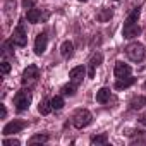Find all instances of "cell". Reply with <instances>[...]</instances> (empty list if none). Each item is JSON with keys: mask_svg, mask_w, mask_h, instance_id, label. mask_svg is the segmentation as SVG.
Here are the masks:
<instances>
[{"mask_svg": "<svg viewBox=\"0 0 146 146\" xmlns=\"http://www.w3.org/2000/svg\"><path fill=\"white\" fill-rule=\"evenodd\" d=\"M52 110H53V108H52V102H50L48 98H43V100L40 102V105H38V112H40L41 115H48Z\"/></svg>", "mask_w": 146, "mask_h": 146, "instance_id": "ac0fdd59", "label": "cell"}, {"mask_svg": "<svg viewBox=\"0 0 146 146\" xmlns=\"http://www.w3.org/2000/svg\"><path fill=\"white\" fill-rule=\"evenodd\" d=\"M102 60H103L102 52H96V53H93V55H91V58H90V70H88V78H95V70H96V67L102 64Z\"/></svg>", "mask_w": 146, "mask_h": 146, "instance_id": "8fae6325", "label": "cell"}, {"mask_svg": "<svg viewBox=\"0 0 146 146\" xmlns=\"http://www.w3.org/2000/svg\"><path fill=\"white\" fill-rule=\"evenodd\" d=\"M50 102H52V108L53 110H62L64 108V98L62 96H53Z\"/></svg>", "mask_w": 146, "mask_h": 146, "instance_id": "7402d4cb", "label": "cell"}, {"mask_svg": "<svg viewBox=\"0 0 146 146\" xmlns=\"http://www.w3.org/2000/svg\"><path fill=\"white\" fill-rule=\"evenodd\" d=\"M31 100H33V95H31L29 88H28V90H26V88H23V90H21V91H17V93H16V96H14L16 110H17V112H26V110L29 108V105H31Z\"/></svg>", "mask_w": 146, "mask_h": 146, "instance_id": "7a4b0ae2", "label": "cell"}, {"mask_svg": "<svg viewBox=\"0 0 146 146\" xmlns=\"http://www.w3.org/2000/svg\"><path fill=\"white\" fill-rule=\"evenodd\" d=\"M144 88H146V83H144Z\"/></svg>", "mask_w": 146, "mask_h": 146, "instance_id": "f1b7e54d", "label": "cell"}, {"mask_svg": "<svg viewBox=\"0 0 146 146\" xmlns=\"http://www.w3.org/2000/svg\"><path fill=\"white\" fill-rule=\"evenodd\" d=\"M139 122H141L143 125H146V113H143V115L139 117Z\"/></svg>", "mask_w": 146, "mask_h": 146, "instance_id": "484cf974", "label": "cell"}, {"mask_svg": "<svg viewBox=\"0 0 146 146\" xmlns=\"http://www.w3.org/2000/svg\"><path fill=\"white\" fill-rule=\"evenodd\" d=\"M84 76H86V69H84L83 65H78V67H74V69H70V72H69L70 83H74L76 86H79V84L83 83Z\"/></svg>", "mask_w": 146, "mask_h": 146, "instance_id": "ba28073f", "label": "cell"}, {"mask_svg": "<svg viewBox=\"0 0 146 146\" xmlns=\"http://www.w3.org/2000/svg\"><path fill=\"white\" fill-rule=\"evenodd\" d=\"M62 95L64 96H74L76 95V91H78V86L74 84V83H69V84H65V86H62Z\"/></svg>", "mask_w": 146, "mask_h": 146, "instance_id": "ffe728a7", "label": "cell"}, {"mask_svg": "<svg viewBox=\"0 0 146 146\" xmlns=\"http://www.w3.org/2000/svg\"><path fill=\"white\" fill-rule=\"evenodd\" d=\"M115 2H117V0H115Z\"/></svg>", "mask_w": 146, "mask_h": 146, "instance_id": "f546056e", "label": "cell"}, {"mask_svg": "<svg viewBox=\"0 0 146 146\" xmlns=\"http://www.w3.org/2000/svg\"><path fill=\"white\" fill-rule=\"evenodd\" d=\"M125 55L132 60V62H143L144 58V45L139 41H132L125 46Z\"/></svg>", "mask_w": 146, "mask_h": 146, "instance_id": "5b68a950", "label": "cell"}, {"mask_svg": "<svg viewBox=\"0 0 146 146\" xmlns=\"http://www.w3.org/2000/svg\"><path fill=\"white\" fill-rule=\"evenodd\" d=\"M93 120V115L90 110L86 108H79L74 112V115H72V124H74L76 129H83V127H88Z\"/></svg>", "mask_w": 146, "mask_h": 146, "instance_id": "3957f363", "label": "cell"}, {"mask_svg": "<svg viewBox=\"0 0 146 146\" xmlns=\"http://www.w3.org/2000/svg\"><path fill=\"white\" fill-rule=\"evenodd\" d=\"M139 14H141V7H134L132 12H131V14L127 16V19L124 21V28H122L124 38L132 40V38H136V36L141 35V28H139V24H137Z\"/></svg>", "mask_w": 146, "mask_h": 146, "instance_id": "6da1fadb", "label": "cell"}, {"mask_svg": "<svg viewBox=\"0 0 146 146\" xmlns=\"http://www.w3.org/2000/svg\"><path fill=\"white\" fill-rule=\"evenodd\" d=\"M36 2H38V0H23V7L24 9H33L36 5Z\"/></svg>", "mask_w": 146, "mask_h": 146, "instance_id": "cb8c5ba5", "label": "cell"}, {"mask_svg": "<svg viewBox=\"0 0 146 146\" xmlns=\"http://www.w3.org/2000/svg\"><path fill=\"white\" fill-rule=\"evenodd\" d=\"M46 46H48V36H46V33H40L36 36V40H35V53L43 55Z\"/></svg>", "mask_w": 146, "mask_h": 146, "instance_id": "9c48e42d", "label": "cell"}, {"mask_svg": "<svg viewBox=\"0 0 146 146\" xmlns=\"http://www.w3.org/2000/svg\"><path fill=\"white\" fill-rule=\"evenodd\" d=\"M11 40H12V43L17 45V46H26V45H28V35H26V29H24L23 24H17V28L14 29Z\"/></svg>", "mask_w": 146, "mask_h": 146, "instance_id": "8992f818", "label": "cell"}, {"mask_svg": "<svg viewBox=\"0 0 146 146\" xmlns=\"http://www.w3.org/2000/svg\"><path fill=\"white\" fill-rule=\"evenodd\" d=\"M2 144H4V146H19L21 141H19V139H4Z\"/></svg>", "mask_w": 146, "mask_h": 146, "instance_id": "603a6c76", "label": "cell"}, {"mask_svg": "<svg viewBox=\"0 0 146 146\" xmlns=\"http://www.w3.org/2000/svg\"><path fill=\"white\" fill-rule=\"evenodd\" d=\"M40 79V69L38 65H28L24 70H23V76H21V84L23 86H33L36 84Z\"/></svg>", "mask_w": 146, "mask_h": 146, "instance_id": "277c9868", "label": "cell"}, {"mask_svg": "<svg viewBox=\"0 0 146 146\" xmlns=\"http://www.w3.org/2000/svg\"><path fill=\"white\" fill-rule=\"evenodd\" d=\"M144 105H146V96H134L129 102V108L131 110H141Z\"/></svg>", "mask_w": 146, "mask_h": 146, "instance_id": "e0dca14e", "label": "cell"}, {"mask_svg": "<svg viewBox=\"0 0 146 146\" xmlns=\"http://www.w3.org/2000/svg\"><path fill=\"white\" fill-rule=\"evenodd\" d=\"M7 117V108H5V105H2V119H5Z\"/></svg>", "mask_w": 146, "mask_h": 146, "instance_id": "4316f807", "label": "cell"}, {"mask_svg": "<svg viewBox=\"0 0 146 146\" xmlns=\"http://www.w3.org/2000/svg\"><path fill=\"white\" fill-rule=\"evenodd\" d=\"M60 53L64 58H70L74 55V45H72V41H64L60 46Z\"/></svg>", "mask_w": 146, "mask_h": 146, "instance_id": "5bb4252c", "label": "cell"}, {"mask_svg": "<svg viewBox=\"0 0 146 146\" xmlns=\"http://www.w3.org/2000/svg\"><path fill=\"white\" fill-rule=\"evenodd\" d=\"M90 143L91 144H107L108 143V136L103 132V134H98V136H93L91 139H90Z\"/></svg>", "mask_w": 146, "mask_h": 146, "instance_id": "44dd1931", "label": "cell"}, {"mask_svg": "<svg viewBox=\"0 0 146 146\" xmlns=\"http://www.w3.org/2000/svg\"><path fill=\"white\" fill-rule=\"evenodd\" d=\"M26 125H28V122H24V120H12V122L5 124V127L2 129V134H4V136H11V134L21 132Z\"/></svg>", "mask_w": 146, "mask_h": 146, "instance_id": "52a82bcc", "label": "cell"}, {"mask_svg": "<svg viewBox=\"0 0 146 146\" xmlns=\"http://www.w3.org/2000/svg\"><path fill=\"white\" fill-rule=\"evenodd\" d=\"M9 72H11V64L7 60H4L2 62V74L5 76V74H9Z\"/></svg>", "mask_w": 146, "mask_h": 146, "instance_id": "d4e9b609", "label": "cell"}, {"mask_svg": "<svg viewBox=\"0 0 146 146\" xmlns=\"http://www.w3.org/2000/svg\"><path fill=\"white\" fill-rule=\"evenodd\" d=\"M79 2H88V0H79Z\"/></svg>", "mask_w": 146, "mask_h": 146, "instance_id": "83f0119b", "label": "cell"}, {"mask_svg": "<svg viewBox=\"0 0 146 146\" xmlns=\"http://www.w3.org/2000/svg\"><path fill=\"white\" fill-rule=\"evenodd\" d=\"M136 83V78H131V76H127V78H120V79H117L115 81V90H125V88H129V86H132Z\"/></svg>", "mask_w": 146, "mask_h": 146, "instance_id": "4fadbf2b", "label": "cell"}, {"mask_svg": "<svg viewBox=\"0 0 146 146\" xmlns=\"http://www.w3.org/2000/svg\"><path fill=\"white\" fill-rule=\"evenodd\" d=\"M46 17L48 16H41V11L40 9H35V7L26 12V19L31 24H38V23H41V19H46Z\"/></svg>", "mask_w": 146, "mask_h": 146, "instance_id": "7c38bea8", "label": "cell"}, {"mask_svg": "<svg viewBox=\"0 0 146 146\" xmlns=\"http://www.w3.org/2000/svg\"><path fill=\"white\" fill-rule=\"evenodd\" d=\"M110 96H112V93H110L108 88H100L96 91V102L98 103H108L110 102Z\"/></svg>", "mask_w": 146, "mask_h": 146, "instance_id": "2e32d148", "label": "cell"}, {"mask_svg": "<svg viewBox=\"0 0 146 146\" xmlns=\"http://www.w3.org/2000/svg\"><path fill=\"white\" fill-rule=\"evenodd\" d=\"M48 139H50V136L48 134H35V136H31L29 137V141H28V144H43V143H48Z\"/></svg>", "mask_w": 146, "mask_h": 146, "instance_id": "d6986e66", "label": "cell"}, {"mask_svg": "<svg viewBox=\"0 0 146 146\" xmlns=\"http://www.w3.org/2000/svg\"><path fill=\"white\" fill-rule=\"evenodd\" d=\"M112 17H113V9H108V7L102 9V11L96 14V21H100V23H108Z\"/></svg>", "mask_w": 146, "mask_h": 146, "instance_id": "9a60e30c", "label": "cell"}, {"mask_svg": "<svg viewBox=\"0 0 146 146\" xmlns=\"http://www.w3.org/2000/svg\"><path fill=\"white\" fill-rule=\"evenodd\" d=\"M131 72H132V69H131V65H129V64H124V62H117V64H115L113 74H115V78H117V79L131 76Z\"/></svg>", "mask_w": 146, "mask_h": 146, "instance_id": "30bf717a", "label": "cell"}]
</instances>
